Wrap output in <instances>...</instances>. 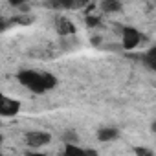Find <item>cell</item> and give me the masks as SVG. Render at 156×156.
Returning a JSON list of instances; mask_svg holds the SVG:
<instances>
[{"instance_id":"6da1fadb","label":"cell","mask_w":156,"mask_h":156,"mask_svg":"<svg viewBox=\"0 0 156 156\" xmlns=\"http://www.w3.org/2000/svg\"><path fill=\"white\" fill-rule=\"evenodd\" d=\"M19 81L31 90L33 94H44L57 87V77L50 72H35V70H20L17 73Z\"/></svg>"},{"instance_id":"7a4b0ae2","label":"cell","mask_w":156,"mask_h":156,"mask_svg":"<svg viewBox=\"0 0 156 156\" xmlns=\"http://www.w3.org/2000/svg\"><path fill=\"white\" fill-rule=\"evenodd\" d=\"M141 41H143V35L136 28H132V26L121 28V48L123 50H134L140 46Z\"/></svg>"},{"instance_id":"3957f363","label":"cell","mask_w":156,"mask_h":156,"mask_svg":"<svg viewBox=\"0 0 156 156\" xmlns=\"http://www.w3.org/2000/svg\"><path fill=\"white\" fill-rule=\"evenodd\" d=\"M24 140H26V145L28 147L41 149V147H44V145H48L51 141V134L50 132H44V130H30V132H26Z\"/></svg>"},{"instance_id":"277c9868","label":"cell","mask_w":156,"mask_h":156,"mask_svg":"<svg viewBox=\"0 0 156 156\" xmlns=\"http://www.w3.org/2000/svg\"><path fill=\"white\" fill-rule=\"evenodd\" d=\"M53 26H55V31H57L61 37H72V35H75V31H77L75 24H73L70 19H66V17H57V19L53 20Z\"/></svg>"},{"instance_id":"5b68a950","label":"cell","mask_w":156,"mask_h":156,"mask_svg":"<svg viewBox=\"0 0 156 156\" xmlns=\"http://www.w3.org/2000/svg\"><path fill=\"white\" fill-rule=\"evenodd\" d=\"M20 112V101L13 98H6L0 103V118H15Z\"/></svg>"},{"instance_id":"8992f818","label":"cell","mask_w":156,"mask_h":156,"mask_svg":"<svg viewBox=\"0 0 156 156\" xmlns=\"http://www.w3.org/2000/svg\"><path fill=\"white\" fill-rule=\"evenodd\" d=\"M90 0H50V6L61 8V9H81L88 6Z\"/></svg>"},{"instance_id":"52a82bcc","label":"cell","mask_w":156,"mask_h":156,"mask_svg":"<svg viewBox=\"0 0 156 156\" xmlns=\"http://www.w3.org/2000/svg\"><path fill=\"white\" fill-rule=\"evenodd\" d=\"M118 136H119L118 127H101L98 130V140L99 141H114Z\"/></svg>"},{"instance_id":"ba28073f","label":"cell","mask_w":156,"mask_h":156,"mask_svg":"<svg viewBox=\"0 0 156 156\" xmlns=\"http://www.w3.org/2000/svg\"><path fill=\"white\" fill-rule=\"evenodd\" d=\"M99 8H101L103 13H119L123 9V4L119 0H101Z\"/></svg>"},{"instance_id":"9c48e42d","label":"cell","mask_w":156,"mask_h":156,"mask_svg":"<svg viewBox=\"0 0 156 156\" xmlns=\"http://www.w3.org/2000/svg\"><path fill=\"white\" fill-rule=\"evenodd\" d=\"M141 59H143V62H145L151 70H154V68H156V50H154V48H151V50H149Z\"/></svg>"},{"instance_id":"30bf717a","label":"cell","mask_w":156,"mask_h":156,"mask_svg":"<svg viewBox=\"0 0 156 156\" xmlns=\"http://www.w3.org/2000/svg\"><path fill=\"white\" fill-rule=\"evenodd\" d=\"M62 141L64 143H79V134H77L73 129H66L62 132Z\"/></svg>"},{"instance_id":"8fae6325","label":"cell","mask_w":156,"mask_h":156,"mask_svg":"<svg viewBox=\"0 0 156 156\" xmlns=\"http://www.w3.org/2000/svg\"><path fill=\"white\" fill-rule=\"evenodd\" d=\"M64 152L66 154H85V149L77 147V143H64Z\"/></svg>"},{"instance_id":"7c38bea8","label":"cell","mask_w":156,"mask_h":156,"mask_svg":"<svg viewBox=\"0 0 156 156\" xmlns=\"http://www.w3.org/2000/svg\"><path fill=\"white\" fill-rule=\"evenodd\" d=\"M85 22H87V26H88V28H96V26H99V24H101V19H99L98 15H88V17L85 19Z\"/></svg>"},{"instance_id":"4fadbf2b","label":"cell","mask_w":156,"mask_h":156,"mask_svg":"<svg viewBox=\"0 0 156 156\" xmlns=\"http://www.w3.org/2000/svg\"><path fill=\"white\" fill-rule=\"evenodd\" d=\"M134 152L140 154V156H154V152H152L151 149H145V147H136Z\"/></svg>"},{"instance_id":"5bb4252c","label":"cell","mask_w":156,"mask_h":156,"mask_svg":"<svg viewBox=\"0 0 156 156\" xmlns=\"http://www.w3.org/2000/svg\"><path fill=\"white\" fill-rule=\"evenodd\" d=\"M8 28H9V20H8V19H4V17H0V33L6 31Z\"/></svg>"},{"instance_id":"9a60e30c","label":"cell","mask_w":156,"mask_h":156,"mask_svg":"<svg viewBox=\"0 0 156 156\" xmlns=\"http://www.w3.org/2000/svg\"><path fill=\"white\" fill-rule=\"evenodd\" d=\"M8 2H9L11 6H15V8H20L22 4H26V0H8Z\"/></svg>"},{"instance_id":"2e32d148","label":"cell","mask_w":156,"mask_h":156,"mask_svg":"<svg viewBox=\"0 0 156 156\" xmlns=\"http://www.w3.org/2000/svg\"><path fill=\"white\" fill-rule=\"evenodd\" d=\"M4 99H6V96H4V94H2V92H0V103H2V101H4Z\"/></svg>"},{"instance_id":"e0dca14e","label":"cell","mask_w":156,"mask_h":156,"mask_svg":"<svg viewBox=\"0 0 156 156\" xmlns=\"http://www.w3.org/2000/svg\"><path fill=\"white\" fill-rule=\"evenodd\" d=\"M2 141H4V136H2V134H0V145H2Z\"/></svg>"}]
</instances>
